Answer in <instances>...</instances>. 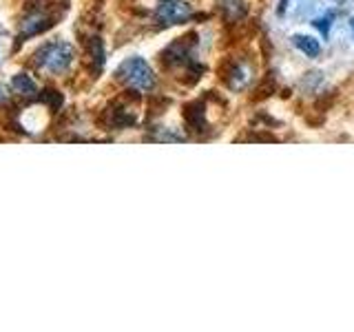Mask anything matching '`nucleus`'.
Masks as SVG:
<instances>
[{"label":"nucleus","instance_id":"f257e3e1","mask_svg":"<svg viewBox=\"0 0 354 332\" xmlns=\"http://www.w3.org/2000/svg\"><path fill=\"white\" fill-rule=\"evenodd\" d=\"M118 80H122L127 86H131L133 91H151L155 86V73L149 66L147 60L142 58H129L120 64L118 69Z\"/></svg>","mask_w":354,"mask_h":332},{"label":"nucleus","instance_id":"f03ea898","mask_svg":"<svg viewBox=\"0 0 354 332\" xmlns=\"http://www.w3.org/2000/svg\"><path fill=\"white\" fill-rule=\"evenodd\" d=\"M221 80L230 89L232 93L246 91L254 80V64L248 55H239L226 62V66L221 69Z\"/></svg>","mask_w":354,"mask_h":332},{"label":"nucleus","instance_id":"7ed1b4c3","mask_svg":"<svg viewBox=\"0 0 354 332\" xmlns=\"http://www.w3.org/2000/svg\"><path fill=\"white\" fill-rule=\"evenodd\" d=\"M73 47L66 42H51V44H44V47L36 53V60L40 66H44L47 71L51 73H62L71 66L73 62Z\"/></svg>","mask_w":354,"mask_h":332},{"label":"nucleus","instance_id":"20e7f679","mask_svg":"<svg viewBox=\"0 0 354 332\" xmlns=\"http://www.w3.org/2000/svg\"><path fill=\"white\" fill-rule=\"evenodd\" d=\"M193 18V9L191 5L182 3V0H162L155 9V20L162 22V25H182Z\"/></svg>","mask_w":354,"mask_h":332},{"label":"nucleus","instance_id":"39448f33","mask_svg":"<svg viewBox=\"0 0 354 332\" xmlns=\"http://www.w3.org/2000/svg\"><path fill=\"white\" fill-rule=\"evenodd\" d=\"M55 14H51V11H44L42 7H36L33 11H29V14L22 18L20 22V29H22V38H29L33 36V33H40L44 29H49L51 25H55Z\"/></svg>","mask_w":354,"mask_h":332},{"label":"nucleus","instance_id":"423d86ee","mask_svg":"<svg viewBox=\"0 0 354 332\" xmlns=\"http://www.w3.org/2000/svg\"><path fill=\"white\" fill-rule=\"evenodd\" d=\"M184 122L186 129L191 133H204L206 131V102L204 100H195V102L184 107Z\"/></svg>","mask_w":354,"mask_h":332},{"label":"nucleus","instance_id":"0eeeda50","mask_svg":"<svg viewBox=\"0 0 354 332\" xmlns=\"http://www.w3.org/2000/svg\"><path fill=\"white\" fill-rule=\"evenodd\" d=\"M109 124L113 129H127L136 124V111L129 104H115L109 111Z\"/></svg>","mask_w":354,"mask_h":332},{"label":"nucleus","instance_id":"6e6552de","mask_svg":"<svg viewBox=\"0 0 354 332\" xmlns=\"http://www.w3.org/2000/svg\"><path fill=\"white\" fill-rule=\"evenodd\" d=\"M219 9L226 22H239L241 18L248 16V5L243 0H221Z\"/></svg>","mask_w":354,"mask_h":332},{"label":"nucleus","instance_id":"1a4fd4ad","mask_svg":"<svg viewBox=\"0 0 354 332\" xmlns=\"http://www.w3.org/2000/svg\"><path fill=\"white\" fill-rule=\"evenodd\" d=\"M292 42H295V47H297L299 51L306 53V58H317L319 51H321L319 40L310 38V36H295Z\"/></svg>","mask_w":354,"mask_h":332},{"label":"nucleus","instance_id":"9d476101","mask_svg":"<svg viewBox=\"0 0 354 332\" xmlns=\"http://www.w3.org/2000/svg\"><path fill=\"white\" fill-rule=\"evenodd\" d=\"M14 89L20 93V95H36L38 93V86H36V82L31 80L29 75H25V73H18V75H14Z\"/></svg>","mask_w":354,"mask_h":332},{"label":"nucleus","instance_id":"9b49d317","mask_svg":"<svg viewBox=\"0 0 354 332\" xmlns=\"http://www.w3.org/2000/svg\"><path fill=\"white\" fill-rule=\"evenodd\" d=\"M88 53H91V58L95 62V69H100L104 62V47H102V40L100 38H91L88 40Z\"/></svg>","mask_w":354,"mask_h":332},{"label":"nucleus","instance_id":"f8f14e48","mask_svg":"<svg viewBox=\"0 0 354 332\" xmlns=\"http://www.w3.org/2000/svg\"><path fill=\"white\" fill-rule=\"evenodd\" d=\"M42 100L47 102L51 109H60L62 107V95L58 91H47V95H42Z\"/></svg>","mask_w":354,"mask_h":332},{"label":"nucleus","instance_id":"ddd939ff","mask_svg":"<svg viewBox=\"0 0 354 332\" xmlns=\"http://www.w3.org/2000/svg\"><path fill=\"white\" fill-rule=\"evenodd\" d=\"M330 20H332V16H326V18H317L315 20V27L324 33V36H328L330 33Z\"/></svg>","mask_w":354,"mask_h":332},{"label":"nucleus","instance_id":"4468645a","mask_svg":"<svg viewBox=\"0 0 354 332\" xmlns=\"http://www.w3.org/2000/svg\"><path fill=\"white\" fill-rule=\"evenodd\" d=\"M286 5H288V0H281V9H283Z\"/></svg>","mask_w":354,"mask_h":332},{"label":"nucleus","instance_id":"2eb2a0df","mask_svg":"<svg viewBox=\"0 0 354 332\" xmlns=\"http://www.w3.org/2000/svg\"><path fill=\"white\" fill-rule=\"evenodd\" d=\"M352 33H354V20H352Z\"/></svg>","mask_w":354,"mask_h":332}]
</instances>
